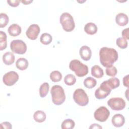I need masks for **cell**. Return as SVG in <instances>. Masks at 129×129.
<instances>
[{
  "label": "cell",
  "mask_w": 129,
  "mask_h": 129,
  "mask_svg": "<svg viewBox=\"0 0 129 129\" xmlns=\"http://www.w3.org/2000/svg\"><path fill=\"white\" fill-rule=\"evenodd\" d=\"M107 82L108 86L112 90L118 87L120 85L119 80L116 77L110 78L109 79L107 80Z\"/></svg>",
  "instance_id": "cell-24"
},
{
  "label": "cell",
  "mask_w": 129,
  "mask_h": 129,
  "mask_svg": "<svg viewBox=\"0 0 129 129\" xmlns=\"http://www.w3.org/2000/svg\"><path fill=\"white\" fill-rule=\"evenodd\" d=\"M79 53L81 58L85 60H89L92 56V51L89 47L86 45L82 46L79 50Z\"/></svg>",
  "instance_id": "cell-12"
},
{
  "label": "cell",
  "mask_w": 129,
  "mask_h": 129,
  "mask_svg": "<svg viewBox=\"0 0 129 129\" xmlns=\"http://www.w3.org/2000/svg\"><path fill=\"white\" fill-rule=\"evenodd\" d=\"M10 48L14 53L23 54L27 50V45L26 43L21 40H14L11 42Z\"/></svg>",
  "instance_id": "cell-7"
},
{
  "label": "cell",
  "mask_w": 129,
  "mask_h": 129,
  "mask_svg": "<svg viewBox=\"0 0 129 129\" xmlns=\"http://www.w3.org/2000/svg\"><path fill=\"white\" fill-rule=\"evenodd\" d=\"M59 21L64 31L67 32H71L74 29L75 24L74 19L72 15L69 13H62L60 17Z\"/></svg>",
  "instance_id": "cell-4"
},
{
  "label": "cell",
  "mask_w": 129,
  "mask_h": 129,
  "mask_svg": "<svg viewBox=\"0 0 129 129\" xmlns=\"http://www.w3.org/2000/svg\"><path fill=\"white\" fill-rule=\"evenodd\" d=\"M8 31L11 36L13 37L17 36L21 33V28L17 24H13L10 26Z\"/></svg>",
  "instance_id": "cell-15"
},
{
  "label": "cell",
  "mask_w": 129,
  "mask_h": 129,
  "mask_svg": "<svg viewBox=\"0 0 129 129\" xmlns=\"http://www.w3.org/2000/svg\"><path fill=\"white\" fill-rule=\"evenodd\" d=\"M107 104L112 110L116 111L122 110L125 107V101L120 97L110 98L108 100Z\"/></svg>",
  "instance_id": "cell-8"
},
{
  "label": "cell",
  "mask_w": 129,
  "mask_h": 129,
  "mask_svg": "<svg viewBox=\"0 0 129 129\" xmlns=\"http://www.w3.org/2000/svg\"><path fill=\"white\" fill-rule=\"evenodd\" d=\"M96 80L95 79L90 77L86 78L84 81V86L88 89L94 88L96 85Z\"/></svg>",
  "instance_id": "cell-23"
},
{
  "label": "cell",
  "mask_w": 129,
  "mask_h": 129,
  "mask_svg": "<svg viewBox=\"0 0 129 129\" xmlns=\"http://www.w3.org/2000/svg\"><path fill=\"white\" fill-rule=\"evenodd\" d=\"M33 1H22L21 2L24 4V5H29L31 3H32Z\"/></svg>",
  "instance_id": "cell-37"
},
{
  "label": "cell",
  "mask_w": 129,
  "mask_h": 129,
  "mask_svg": "<svg viewBox=\"0 0 129 129\" xmlns=\"http://www.w3.org/2000/svg\"><path fill=\"white\" fill-rule=\"evenodd\" d=\"M19 79V75L15 71H10L6 73L3 78V81L5 85L11 86L14 85Z\"/></svg>",
  "instance_id": "cell-10"
},
{
  "label": "cell",
  "mask_w": 129,
  "mask_h": 129,
  "mask_svg": "<svg viewBox=\"0 0 129 129\" xmlns=\"http://www.w3.org/2000/svg\"><path fill=\"white\" fill-rule=\"evenodd\" d=\"M89 128H102V127L98 124L94 123L91 124V125L89 127Z\"/></svg>",
  "instance_id": "cell-36"
},
{
  "label": "cell",
  "mask_w": 129,
  "mask_h": 129,
  "mask_svg": "<svg viewBox=\"0 0 129 129\" xmlns=\"http://www.w3.org/2000/svg\"><path fill=\"white\" fill-rule=\"evenodd\" d=\"M0 128L4 129H11L12 128V125L9 122H4L1 123Z\"/></svg>",
  "instance_id": "cell-34"
},
{
  "label": "cell",
  "mask_w": 129,
  "mask_h": 129,
  "mask_svg": "<svg viewBox=\"0 0 129 129\" xmlns=\"http://www.w3.org/2000/svg\"><path fill=\"white\" fill-rule=\"evenodd\" d=\"M39 26L35 24H31L27 29L26 34L27 37L31 40H35L40 33Z\"/></svg>",
  "instance_id": "cell-11"
},
{
  "label": "cell",
  "mask_w": 129,
  "mask_h": 129,
  "mask_svg": "<svg viewBox=\"0 0 129 129\" xmlns=\"http://www.w3.org/2000/svg\"><path fill=\"white\" fill-rule=\"evenodd\" d=\"M20 1L19 0H8V4L11 7H16L19 6Z\"/></svg>",
  "instance_id": "cell-32"
},
{
  "label": "cell",
  "mask_w": 129,
  "mask_h": 129,
  "mask_svg": "<svg viewBox=\"0 0 129 129\" xmlns=\"http://www.w3.org/2000/svg\"><path fill=\"white\" fill-rule=\"evenodd\" d=\"M51 98L53 103L59 105L62 104L66 99V95L63 88L59 85H54L50 90Z\"/></svg>",
  "instance_id": "cell-2"
},
{
  "label": "cell",
  "mask_w": 129,
  "mask_h": 129,
  "mask_svg": "<svg viewBox=\"0 0 129 129\" xmlns=\"http://www.w3.org/2000/svg\"><path fill=\"white\" fill-rule=\"evenodd\" d=\"M110 115L109 110L105 106H101L98 108L94 113L95 119L100 122H104Z\"/></svg>",
  "instance_id": "cell-9"
},
{
  "label": "cell",
  "mask_w": 129,
  "mask_h": 129,
  "mask_svg": "<svg viewBox=\"0 0 129 129\" xmlns=\"http://www.w3.org/2000/svg\"><path fill=\"white\" fill-rule=\"evenodd\" d=\"M76 82V77L72 74H68L64 77V82L68 86H72L75 84Z\"/></svg>",
  "instance_id": "cell-28"
},
{
  "label": "cell",
  "mask_w": 129,
  "mask_h": 129,
  "mask_svg": "<svg viewBox=\"0 0 129 129\" xmlns=\"http://www.w3.org/2000/svg\"><path fill=\"white\" fill-rule=\"evenodd\" d=\"M91 75L97 78H101L104 75L103 70L98 65H95L91 68Z\"/></svg>",
  "instance_id": "cell-18"
},
{
  "label": "cell",
  "mask_w": 129,
  "mask_h": 129,
  "mask_svg": "<svg viewBox=\"0 0 129 129\" xmlns=\"http://www.w3.org/2000/svg\"><path fill=\"white\" fill-rule=\"evenodd\" d=\"M75 102L79 106H85L89 102V97L85 91L81 88L77 89L73 94Z\"/></svg>",
  "instance_id": "cell-5"
},
{
  "label": "cell",
  "mask_w": 129,
  "mask_h": 129,
  "mask_svg": "<svg viewBox=\"0 0 129 129\" xmlns=\"http://www.w3.org/2000/svg\"><path fill=\"white\" fill-rule=\"evenodd\" d=\"M50 78L53 82H59L62 78L61 74L58 71H54L50 74Z\"/></svg>",
  "instance_id": "cell-27"
},
{
  "label": "cell",
  "mask_w": 129,
  "mask_h": 129,
  "mask_svg": "<svg viewBox=\"0 0 129 129\" xmlns=\"http://www.w3.org/2000/svg\"><path fill=\"white\" fill-rule=\"evenodd\" d=\"M112 124L115 127H121L125 122L124 117L121 114H116L112 117L111 119Z\"/></svg>",
  "instance_id": "cell-13"
},
{
  "label": "cell",
  "mask_w": 129,
  "mask_h": 129,
  "mask_svg": "<svg viewBox=\"0 0 129 129\" xmlns=\"http://www.w3.org/2000/svg\"><path fill=\"white\" fill-rule=\"evenodd\" d=\"M69 68L71 70L75 72V74L79 77H83L88 73V67L78 59L71 60L69 64Z\"/></svg>",
  "instance_id": "cell-3"
},
{
  "label": "cell",
  "mask_w": 129,
  "mask_h": 129,
  "mask_svg": "<svg viewBox=\"0 0 129 129\" xmlns=\"http://www.w3.org/2000/svg\"><path fill=\"white\" fill-rule=\"evenodd\" d=\"M116 45L121 49H125L127 46V41L121 37H119L116 41Z\"/></svg>",
  "instance_id": "cell-30"
},
{
  "label": "cell",
  "mask_w": 129,
  "mask_h": 129,
  "mask_svg": "<svg viewBox=\"0 0 129 129\" xmlns=\"http://www.w3.org/2000/svg\"><path fill=\"white\" fill-rule=\"evenodd\" d=\"M9 22V17L5 13L0 14V27L3 28L6 26Z\"/></svg>",
  "instance_id": "cell-29"
},
{
  "label": "cell",
  "mask_w": 129,
  "mask_h": 129,
  "mask_svg": "<svg viewBox=\"0 0 129 129\" xmlns=\"http://www.w3.org/2000/svg\"><path fill=\"white\" fill-rule=\"evenodd\" d=\"M7 46V35L5 32L0 31V50H3L6 48Z\"/></svg>",
  "instance_id": "cell-25"
},
{
  "label": "cell",
  "mask_w": 129,
  "mask_h": 129,
  "mask_svg": "<svg viewBox=\"0 0 129 129\" xmlns=\"http://www.w3.org/2000/svg\"><path fill=\"white\" fill-rule=\"evenodd\" d=\"M40 40L42 44L44 45H48L51 42L52 38L50 34L47 33H44L41 34L40 38Z\"/></svg>",
  "instance_id": "cell-22"
},
{
  "label": "cell",
  "mask_w": 129,
  "mask_h": 129,
  "mask_svg": "<svg viewBox=\"0 0 129 129\" xmlns=\"http://www.w3.org/2000/svg\"><path fill=\"white\" fill-rule=\"evenodd\" d=\"M97 27L95 24L90 22L87 23L84 27L85 32L89 35H93L97 32Z\"/></svg>",
  "instance_id": "cell-17"
},
{
  "label": "cell",
  "mask_w": 129,
  "mask_h": 129,
  "mask_svg": "<svg viewBox=\"0 0 129 129\" xmlns=\"http://www.w3.org/2000/svg\"><path fill=\"white\" fill-rule=\"evenodd\" d=\"M106 74L107 76H110V77H114L116 76L117 73V69L113 66L107 68L105 70Z\"/></svg>",
  "instance_id": "cell-31"
},
{
  "label": "cell",
  "mask_w": 129,
  "mask_h": 129,
  "mask_svg": "<svg viewBox=\"0 0 129 129\" xmlns=\"http://www.w3.org/2000/svg\"><path fill=\"white\" fill-rule=\"evenodd\" d=\"M99 56L100 63L106 68L112 66L118 57V53L115 49L107 47H103L100 49Z\"/></svg>",
  "instance_id": "cell-1"
},
{
  "label": "cell",
  "mask_w": 129,
  "mask_h": 129,
  "mask_svg": "<svg viewBox=\"0 0 129 129\" xmlns=\"http://www.w3.org/2000/svg\"><path fill=\"white\" fill-rule=\"evenodd\" d=\"M115 22L118 25L123 26L128 23V18L126 14L123 13H120L116 16Z\"/></svg>",
  "instance_id": "cell-14"
},
{
  "label": "cell",
  "mask_w": 129,
  "mask_h": 129,
  "mask_svg": "<svg viewBox=\"0 0 129 129\" xmlns=\"http://www.w3.org/2000/svg\"><path fill=\"white\" fill-rule=\"evenodd\" d=\"M46 114L45 113L41 110H37L34 113L33 118L38 122H42L46 119Z\"/></svg>",
  "instance_id": "cell-20"
},
{
  "label": "cell",
  "mask_w": 129,
  "mask_h": 129,
  "mask_svg": "<svg viewBox=\"0 0 129 129\" xmlns=\"http://www.w3.org/2000/svg\"><path fill=\"white\" fill-rule=\"evenodd\" d=\"M112 89L108 86L107 81L103 82L95 92V96L98 99H102L109 95Z\"/></svg>",
  "instance_id": "cell-6"
},
{
  "label": "cell",
  "mask_w": 129,
  "mask_h": 129,
  "mask_svg": "<svg viewBox=\"0 0 129 129\" xmlns=\"http://www.w3.org/2000/svg\"><path fill=\"white\" fill-rule=\"evenodd\" d=\"M75 123L74 121L71 119H67L62 121L61 123L62 129H72L74 127Z\"/></svg>",
  "instance_id": "cell-26"
},
{
  "label": "cell",
  "mask_w": 129,
  "mask_h": 129,
  "mask_svg": "<svg viewBox=\"0 0 129 129\" xmlns=\"http://www.w3.org/2000/svg\"><path fill=\"white\" fill-rule=\"evenodd\" d=\"M3 60L5 64L11 65L15 61V55L11 52H7L3 55Z\"/></svg>",
  "instance_id": "cell-16"
},
{
  "label": "cell",
  "mask_w": 129,
  "mask_h": 129,
  "mask_svg": "<svg viewBox=\"0 0 129 129\" xmlns=\"http://www.w3.org/2000/svg\"><path fill=\"white\" fill-rule=\"evenodd\" d=\"M49 85L47 82L43 83L39 88V95L41 97L44 98L45 97L49 91Z\"/></svg>",
  "instance_id": "cell-21"
},
{
  "label": "cell",
  "mask_w": 129,
  "mask_h": 129,
  "mask_svg": "<svg viewBox=\"0 0 129 129\" xmlns=\"http://www.w3.org/2000/svg\"><path fill=\"white\" fill-rule=\"evenodd\" d=\"M128 32H129V29L128 28H126L124 29H123L122 31V38H123L125 40H128L129 37H128Z\"/></svg>",
  "instance_id": "cell-33"
},
{
  "label": "cell",
  "mask_w": 129,
  "mask_h": 129,
  "mask_svg": "<svg viewBox=\"0 0 129 129\" xmlns=\"http://www.w3.org/2000/svg\"><path fill=\"white\" fill-rule=\"evenodd\" d=\"M16 66L20 70H25L28 67V61L25 58H19L16 62Z\"/></svg>",
  "instance_id": "cell-19"
},
{
  "label": "cell",
  "mask_w": 129,
  "mask_h": 129,
  "mask_svg": "<svg viewBox=\"0 0 129 129\" xmlns=\"http://www.w3.org/2000/svg\"><path fill=\"white\" fill-rule=\"evenodd\" d=\"M128 75L124 76L123 78V84L125 87H128Z\"/></svg>",
  "instance_id": "cell-35"
}]
</instances>
